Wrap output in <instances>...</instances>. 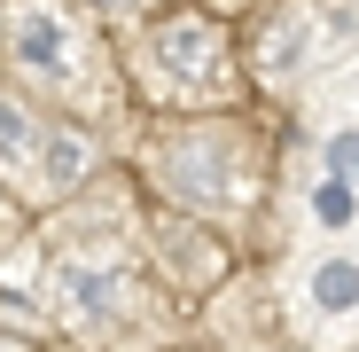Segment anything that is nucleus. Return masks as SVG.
<instances>
[{"label":"nucleus","instance_id":"obj_6","mask_svg":"<svg viewBox=\"0 0 359 352\" xmlns=\"http://www.w3.org/2000/svg\"><path fill=\"white\" fill-rule=\"evenodd\" d=\"M313 211H320L328 227H344V219H351V181H328V188L313 196Z\"/></svg>","mask_w":359,"mask_h":352},{"label":"nucleus","instance_id":"obj_3","mask_svg":"<svg viewBox=\"0 0 359 352\" xmlns=\"http://www.w3.org/2000/svg\"><path fill=\"white\" fill-rule=\"evenodd\" d=\"M39 149H47V126L24 102H0V181H39Z\"/></svg>","mask_w":359,"mask_h":352},{"label":"nucleus","instance_id":"obj_9","mask_svg":"<svg viewBox=\"0 0 359 352\" xmlns=\"http://www.w3.org/2000/svg\"><path fill=\"white\" fill-rule=\"evenodd\" d=\"M109 8H117V0H109Z\"/></svg>","mask_w":359,"mask_h":352},{"label":"nucleus","instance_id":"obj_5","mask_svg":"<svg viewBox=\"0 0 359 352\" xmlns=\"http://www.w3.org/2000/svg\"><path fill=\"white\" fill-rule=\"evenodd\" d=\"M313 298H320L328 313H344V306H359V266H351V259H328V266L313 274Z\"/></svg>","mask_w":359,"mask_h":352},{"label":"nucleus","instance_id":"obj_1","mask_svg":"<svg viewBox=\"0 0 359 352\" xmlns=\"http://www.w3.org/2000/svg\"><path fill=\"white\" fill-rule=\"evenodd\" d=\"M0 55L24 71V79H39V86H63L71 79V63H79V39H71V24H63V8H47V0H16L8 16H0Z\"/></svg>","mask_w":359,"mask_h":352},{"label":"nucleus","instance_id":"obj_7","mask_svg":"<svg viewBox=\"0 0 359 352\" xmlns=\"http://www.w3.org/2000/svg\"><path fill=\"white\" fill-rule=\"evenodd\" d=\"M328 164L344 172V181H359V133H336V149H328Z\"/></svg>","mask_w":359,"mask_h":352},{"label":"nucleus","instance_id":"obj_8","mask_svg":"<svg viewBox=\"0 0 359 352\" xmlns=\"http://www.w3.org/2000/svg\"><path fill=\"white\" fill-rule=\"evenodd\" d=\"M336 8H359V0H336Z\"/></svg>","mask_w":359,"mask_h":352},{"label":"nucleus","instance_id":"obj_4","mask_svg":"<svg viewBox=\"0 0 359 352\" xmlns=\"http://www.w3.org/2000/svg\"><path fill=\"white\" fill-rule=\"evenodd\" d=\"M94 172V141L71 133V126H47V149H39V188H79Z\"/></svg>","mask_w":359,"mask_h":352},{"label":"nucleus","instance_id":"obj_2","mask_svg":"<svg viewBox=\"0 0 359 352\" xmlns=\"http://www.w3.org/2000/svg\"><path fill=\"white\" fill-rule=\"evenodd\" d=\"M149 47H156V71L180 79V86H203V79L219 71V55H226V39H219L211 16H164V24L149 32Z\"/></svg>","mask_w":359,"mask_h":352}]
</instances>
